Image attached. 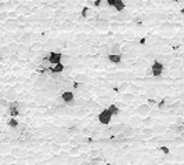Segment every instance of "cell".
Listing matches in <instances>:
<instances>
[{
    "label": "cell",
    "instance_id": "obj_1",
    "mask_svg": "<svg viewBox=\"0 0 184 165\" xmlns=\"http://www.w3.org/2000/svg\"><path fill=\"white\" fill-rule=\"evenodd\" d=\"M151 69H152V76L154 77H161L163 74V72H165V65H163V62L161 61H154L152 66H151Z\"/></svg>",
    "mask_w": 184,
    "mask_h": 165
},
{
    "label": "cell",
    "instance_id": "obj_2",
    "mask_svg": "<svg viewBox=\"0 0 184 165\" xmlns=\"http://www.w3.org/2000/svg\"><path fill=\"white\" fill-rule=\"evenodd\" d=\"M112 113H111L108 109H104V110H101L100 113H98V121H100L103 125H108L111 124V120H112Z\"/></svg>",
    "mask_w": 184,
    "mask_h": 165
},
{
    "label": "cell",
    "instance_id": "obj_3",
    "mask_svg": "<svg viewBox=\"0 0 184 165\" xmlns=\"http://www.w3.org/2000/svg\"><path fill=\"white\" fill-rule=\"evenodd\" d=\"M63 54L60 51H51V52H48V61H50V63L51 65H57V63H63Z\"/></svg>",
    "mask_w": 184,
    "mask_h": 165
},
{
    "label": "cell",
    "instance_id": "obj_4",
    "mask_svg": "<svg viewBox=\"0 0 184 165\" xmlns=\"http://www.w3.org/2000/svg\"><path fill=\"white\" fill-rule=\"evenodd\" d=\"M61 98L65 102V105H69V106H74L75 105V94L72 91H63L61 92Z\"/></svg>",
    "mask_w": 184,
    "mask_h": 165
},
{
    "label": "cell",
    "instance_id": "obj_5",
    "mask_svg": "<svg viewBox=\"0 0 184 165\" xmlns=\"http://www.w3.org/2000/svg\"><path fill=\"white\" fill-rule=\"evenodd\" d=\"M150 112H151V106L150 105H147V103H141V105H138L136 107V114H138V116H148L150 114Z\"/></svg>",
    "mask_w": 184,
    "mask_h": 165
},
{
    "label": "cell",
    "instance_id": "obj_6",
    "mask_svg": "<svg viewBox=\"0 0 184 165\" xmlns=\"http://www.w3.org/2000/svg\"><path fill=\"white\" fill-rule=\"evenodd\" d=\"M97 15L98 14L91 7H87V6H84L83 8H82V12H80V17L82 18H91V17H97Z\"/></svg>",
    "mask_w": 184,
    "mask_h": 165
},
{
    "label": "cell",
    "instance_id": "obj_7",
    "mask_svg": "<svg viewBox=\"0 0 184 165\" xmlns=\"http://www.w3.org/2000/svg\"><path fill=\"white\" fill-rule=\"evenodd\" d=\"M111 26V21L110 19H104V18H96V28H98V29H108Z\"/></svg>",
    "mask_w": 184,
    "mask_h": 165
},
{
    "label": "cell",
    "instance_id": "obj_8",
    "mask_svg": "<svg viewBox=\"0 0 184 165\" xmlns=\"http://www.w3.org/2000/svg\"><path fill=\"white\" fill-rule=\"evenodd\" d=\"M65 70V65L64 63H57V65H50L48 66V72L55 73V74H61Z\"/></svg>",
    "mask_w": 184,
    "mask_h": 165
},
{
    "label": "cell",
    "instance_id": "obj_9",
    "mask_svg": "<svg viewBox=\"0 0 184 165\" xmlns=\"http://www.w3.org/2000/svg\"><path fill=\"white\" fill-rule=\"evenodd\" d=\"M107 59L111 62V63H114V65H118V63H121L122 59H123V55L122 54H110Z\"/></svg>",
    "mask_w": 184,
    "mask_h": 165
},
{
    "label": "cell",
    "instance_id": "obj_10",
    "mask_svg": "<svg viewBox=\"0 0 184 165\" xmlns=\"http://www.w3.org/2000/svg\"><path fill=\"white\" fill-rule=\"evenodd\" d=\"M75 28H76V25H75V22L72 19H65L63 22V25H61V29H64V31H72Z\"/></svg>",
    "mask_w": 184,
    "mask_h": 165
},
{
    "label": "cell",
    "instance_id": "obj_11",
    "mask_svg": "<svg viewBox=\"0 0 184 165\" xmlns=\"http://www.w3.org/2000/svg\"><path fill=\"white\" fill-rule=\"evenodd\" d=\"M125 124H115V125H112V127H110L111 128V132H112V135L115 136V135L121 134V132H123V129H125Z\"/></svg>",
    "mask_w": 184,
    "mask_h": 165
},
{
    "label": "cell",
    "instance_id": "obj_12",
    "mask_svg": "<svg viewBox=\"0 0 184 165\" xmlns=\"http://www.w3.org/2000/svg\"><path fill=\"white\" fill-rule=\"evenodd\" d=\"M169 129L173 131L176 135H179L184 131V124H170V125H169Z\"/></svg>",
    "mask_w": 184,
    "mask_h": 165
},
{
    "label": "cell",
    "instance_id": "obj_13",
    "mask_svg": "<svg viewBox=\"0 0 184 165\" xmlns=\"http://www.w3.org/2000/svg\"><path fill=\"white\" fill-rule=\"evenodd\" d=\"M1 96H4V98H8L10 99V102H14V99L17 98V91L14 88H10L8 89V94H6L4 91L1 92Z\"/></svg>",
    "mask_w": 184,
    "mask_h": 165
},
{
    "label": "cell",
    "instance_id": "obj_14",
    "mask_svg": "<svg viewBox=\"0 0 184 165\" xmlns=\"http://www.w3.org/2000/svg\"><path fill=\"white\" fill-rule=\"evenodd\" d=\"M44 50V44L43 43H39V41H35L31 44V52H39Z\"/></svg>",
    "mask_w": 184,
    "mask_h": 165
},
{
    "label": "cell",
    "instance_id": "obj_15",
    "mask_svg": "<svg viewBox=\"0 0 184 165\" xmlns=\"http://www.w3.org/2000/svg\"><path fill=\"white\" fill-rule=\"evenodd\" d=\"M154 134H155V131L152 128H150V127H143L141 128V135L144 138H152Z\"/></svg>",
    "mask_w": 184,
    "mask_h": 165
},
{
    "label": "cell",
    "instance_id": "obj_16",
    "mask_svg": "<svg viewBox=\"0 0 184 165\" xmlns=\"http://www.w3.org/2000/svg\"><path fill=\"white\" fill-rule=\"evenodd\" d=\"M98 52H100L101 55H105V57H108L111 54V47L108 44H101L98 47Z\"/></svg>",
    "mask_w": 184,
    "mask_h": 165
},
{
    "label": "cell",
    "instance_id": "obj_17",
    "mask_svg": "<svg viewBox=\"0 0 184 165\" xmlns=\"http://www.w3.org/2000/svg\"><path fill=\"white\" fill-rule=\"evenodd\" d=\"M15 12H18V14H22V15H28V14H31L32 11L29 7H26V6H18L15 8Z\"/></svg>",
    "mask_w": 184,
    "mask_h": 165
},
{
    "label": "cell",
    "instance_id": "obj_18",
    "mask_svg": "<svg viewBox=\"0 0 184 165\" xmlns=\"http://www.w3.org/2000/svg\"><path fill=\"white\" fill-rule=\"evenodd\" d=\"M15 52L18 54V55H22V54H28V52H31V47H28L26 44H20Z\"/></svg>",
    "mask_w": 184,
    "mask_h": 165
},
{
    "label": "cell",
    "instance_id": "obj_19",
    "mask_svg": "<svg viewBox=\"0 0 184 165\" xmlns=\"http://www.w3.org/2000/svg\"><path fill=\"white\" fill-rule=\"evenodd\" d=\"M125 7H126V4H125V1H123V0H115L114 8L116 10V12H122V11L125 10Z\"/></svg>",
    "mask_w": 184,
    "mask_h": 165
},
{
    "label": "cell",
    "instance_id": "obj_20",
    "mask_svg": "<svg viewBox=\"0 0 184 165\" xmlns=\"http://www.w3.org/2000/svg\"><path fill=\"white\" fill-rule=\"evenodd\" d=\"M107 109H108L111 113H112V116H118V114L121 113V110H119V106H118L116 103H111V105H108V106H107Z\"/></svg>",
    "mask_w": 184,
    "mask_h": 165
},
{
    "label": "cell",
    "instance_id": "obj_21",
    "mask_svg": "<svg viewBox=\"0 0 184 165\" xmlns=\"http://www.w3.org/2000/svg\"><path fill=\"white\" fill-rule=\"evenodd\" d=\"M163 138H165V139H168V140H176V139H177V135L174 134L173 131H170V129H169V131H165Z\"/></svg>",
    "mask_w": 184,
    "mask_h": 165
},
{
    "label": "cell",
    "instance_id": "obj_22",
    "mask_svg": "<svg viewBox=\"0 0 184 165\" xmlns=\"http://www.w3.org/2000/svg\"><path fill=\"white\" fill-rule=\"evenodd\" d=\"M136 132V129L133 128L131 125H126L125 127V129H123V134H125V136L126 138H130V136H133V134Z\"/></svg>",
    "mask_w": 184,
    "mask_h": 165
},
{
    "label": "cell",
    "instance_id": "obj_23",
    "mask_svg": "<svg viewBox=\"0 0 184 165\" xmlns=\"http://www.w3.org/2000/svg\"><path fill=\"white\" fill-rule=\"evenodd\" d=\"M7 125L13 129H17L18 127H20V123L15 120V117H11V119H8V121H7Z\"/></svg>",
    "mask_w": 184,
    "mask_h": 165
},
{
    "label": "cell",
    "instance_id": "obj_24",
    "mask_svg": "<svg viewBox=\"0 0 184 165\" xmlns=\"http://www.w3.org/2000/svg\"><path fill=\"white\" fill-rule=\"evenodd\" d=\"M54 140L55 142H60V143H67V142H71L67 135H57V136H54Z\"/></svg>",
    "mask_w": 184,
    "mask_h": 165
},
{
    "label": "cell",
    "instance_id": "obj_25",
    "mask_svg": "<svg viewBox=\"0 0 184 165\" xmlns=\"http://www.w3.org/2000/svg\"><path fill=\"white\" fill-rule=\"evenodd\" d=\"M98 102H100L101 105L108 106V105H111V96H108V95H103V96L98 98Z\"/></svg>",
    "mask_w": 184,
    "mask_h": 165
},
{
    "label": "cell",
    "instance_id": "obj_26",
    "mask_svg": "<svg viewBox=\"0 0 184 165\" xmlns=\"http://www.w3.org/2000/svg\"><path fill=\"white\" fill-rule=\"evenodd\" d=\"M143 125L144 127H151V125H154L155 124V120L152 119V117H145V119H143Z\"/></svg>",
    "mask_w": 184,
    "mask_h": 165
},
{
    "label": "cell",
    "instance_id": "obj_27",
    "mask_svg": "<svg viewBox=\"0 0 184 165\" xmlns=\"http://www.w3.org/2000/svg\"><path fill=\"white\" fill-rule=\"evenodd\" d=\"M104 162H105V161L101 158L100 155H98V157H93V158L90 160V164H91V165H103Z\"/></svg>",
    "mask_w": 184,
    "mask_h": 165
},
{
    "label": "cell",
    "instance_id": "obj_28",
    "mask_svg": "<svg viewBox=\"0 0 184 165\" xmlns=\"http://www.w3.org/2000/svg\"><path fill=\"white\" fill-rule=\"evenodd\" d=\"M75 81H78V82H87L89 81V77L86 76V74H76V77H75Z\"/></svg>",
    "mask_w": 184,
    "mask_h": 165
},
{
    "label": "cell",
    "instance_id": "obj_29",
    "mask_svg": "<svg viewBox=\"0 0 184 165\" xmlns=\"http://www.w3.org/2000/svg\"><path fill=\"white\" fill-rule=\"evenodd\" d=\"M122 101H125V102H133L134 101V94H122Z\"/></svg>",
    "mask_w": 184,
    "mask_h": 165
},
{
    "label": "cell",
    "instance_id": "obj_30",
    "mask_svg": "<svg viewBox=\"0 0 184 165\" xmlns=\"http://www.w3.org/2000/svg\"><path fill=\"white\" fill-rule=\"evenodd\" d=\"M111 54H122V47L119 44L111 46Z\"/></svg>",
    "mask_w": 184,
    "mask_h": 165
},
{
    "label": "cell",
    "instance_id": "obj_31",
    "mask_svg": "<svg viewBox=\"0 0 184 165\" xmlns=\"http://www.w3.org/2000/svg\"><path fill=\"white\" fill-rule=\"evenodd\" d=\"M0 106H1L3 109L8 107V106H10V102H8V99L4 98V96H1V98H0Z\"/></svg>",
    "mask_w": 184,
    "mask_h": 165
},
{
    "label": "cell",
    "instance_id": "obj_32",
    "mask_svg": "<svg viewBox=\"0 0 184 165\" xmlns=\"http://www.w3.org/2000/svg\"><path fill=\"white\" fill-rule=\"evenodd\" d=\"M131 85H130V82H121V85H119V92H125L127 88H130Z\"/></svg>",
    "mask_w": 184,
    "mask_h": 165
},
{
    "label": "cell",
    "instance_id": "obj_33",
    "mask_svg": "<svg viewBox=\"0 0 184 165\" xmlns=\"http://www.w3.org/2000/svg\"><path fill=\"white\" fill-rule=\"evenodd\" d=\"M112 136V132H111V128L104 129L103 132L100 134V138H111Z\"/></svg>",
    "mask_w": 184,
    "mask_h": 165
},
{
    "label": "cell",
    "instance_id": "obj_34",
    "mask_svg": "<svg viewBox=\"0 0 184 165\" xmlns=\"http://www.w3.org/2000/svg\"><path fill=\"white\" fill-rule=\"evenodd\" d=\"M54 17H55V18H63V17H67V14H65V11L64 10L58 8V10L54 11Z\"/></svg>",
    "mask_w": 184,
    "mask_h": 165
},
{
    "label": "cell",
    "instance_id": "obj_35",
    "mask_svg": "<svg viewBox=\"0 0 184 165\" xmlns=\"http://www.w3.org/2000/svg\"><path fill=\"white\" fill-rule=\"evenodd\" d=\"M69 154H71V155H78L79 154V146L71 147V149H69Z\"/></svg>",
    "mask_w": 184,
    "mask_h": 165
},
{
    "label": "cell",
    "instance_id": "obj_36",
    "mask_svg": "<svg viewBox=\"0 0 184 165\" xmlns=\"http://www.w3.org/2000/svg\"><path fill=\"white\" fill-rule=\"evenodd\" d=\"M8 59H10L11 63H15V62L18 61V54H17V52H14V54H10Z\"/></svg>",
    "mask_w": 184,
    "mask_h": 165
},
{
    "label": "cell",
    "instance_id": "obj_37",
    "mask_svg": "<svg viewBox=\"0 0 184 165\" xmlns=\"http://www.w3.org/2000/svg\"><path fill=\"white\" fill-rule=\"evenodd\" d=\"M158 149H159V151L163 153V154H169V147L168 146H161V147H158Z\"/></svg>",
    "mask_w": 184,
    "mask_h": 165
},
{
    "label": "cell",
    "instance_id": "obj_38",
    "mask_svg": "<svg viewBox=\"0 0 184 165\" xmlns=\"http://www.w3.org/2000/svg\"><path fill=\"white\" fill-rule=\"evenodd\" d=\"M8 6H10V7H18V6H20V3H18V0H10V1H8Z\"/></svg>",
    "mask_w": 184,
    "mask_h": 165
},
{
    "label": "cell",
    "instance_id": "obj_39",
    "mask_svg": "<svg viewBox=\"0 0 184 165\" xmlns=\"http://www.w3.org/2000/svg\"><path fill=\"white\" fill-rule=\"evenodd\" d=\"M8 26H10V28H11V26H13V28L18 26V21H14V19L11 21V18H10V21H8Z\"/></svg>",
    "mask_w": 184,
    "mask_h": 165
},
{
    "label": "cell",
    "instance_id": "obj_40",
    "mask_svg": "<svg viewBox=\"0 0 184 165\" xmlns=\"http://www.w3.org/2000/svg\"><path fill=\"white\" fill-rule=\"evenodd\" d=\"M69 61H71V57H69V55H64V57H63V63H64V65H65V63H68Z\"/></svg>",
    "mask_w": 184,
    "mask_h": 165
},
{
    "label": "cell",
    "instance_id": "obj_41",
    "mask_svg": "<svg viewBox=\"0 0 184 165\" xmlns=\"http://www.w3.org/2000/svg\"><path fill=\"white\" fill-rule=\"evenodd\" d=\"M89 40H86V39H79V40H76V43H79V44H86Z\"/></svg>",
    "mask_w": 184,
    "mask_h": 165
},
{
    "label": "cell",
    "instance_id": "obj_42",
    "mask_svg": "<svg viewBox=\"0 0 184 165\" xmlns=\"http://www.w3.org/2000/svg\"><path fill=\"white\" fill-rule=\"evenodd\" d=\"M177 138H179V139L181 140V142H184V131L181 132V134H179V135H177Z\"/></svg>",
    "mask_w": 184,
    "mask_h": 165
},
{
    "label": "cell",
    "instance_id": "obj_43",
    "mask_svg": "<svg viewBox=\"0 0 184 165\" xmlns=\"http://www.w3.org/2000/svg\"><path fill=\"white\" fill-rule=\"evenodd\" d=\"M79 165H91V164H90V161L82 160V161H80V164H79Z\"/></svg>",
    "mask_w": 184,
    "mask_h": 165
},
{
    "label": "cell",
    "instance_id": "obj_44",
    "mask_svg": "<svg viewBox=\"0 0 184 165\" xmlns=\"http://www.w3.org/2000/svg\"><path fill=\"white\" fill-rule=\"evenodd\" d=\"M82 132H83V135H89L90 134V131H89V128H84L83 131H82Z\"/></svg>",
    "mask_w": 184,
    "mask_h": 165
},
{
    "label": "cell",
    "instance_id": "obj_45",
    "mask_svg": "<svg viewBox=\"0 0 184 165\" xmlns=\"http://www.w3.org/2000/svg\"><path fill=\"white\" fill-rule=\"evenodd\" d=\"M180 99H181V101H184V94H181V96H180Z\"/></svg>",
    "mask_w": 184,
    "mask_h": 165
},
{
    "label": "cell",
    "instance_id": "obj_46",
    "mask_svg": "<svg viewBox=\"0 0 184 165\" xmlns=\"http://www.w3.org/2000/svg\"><path fill=\"white\" fill-rule=\"evenodd\" d=\"M6 1H10V0H1V3H6Z\"/></svg>",
    "mask_w": 184,
    "mask_h": 165
},
{
    "label": "cell",
    "instance_id": "obj_47",
    "mask_svg": "<svg viewBox=\"0 0 184 165\" xmlns=\"http://www.w3.org/2000/svg\"><path fill=\"white\" fill-rule=\"evenodd\" d=\"M44 1H48L50 3V1H55V0H44Z\"/></svg>",
    "mask_w": 184,
    "mask_h": 165
}]
</instances>
